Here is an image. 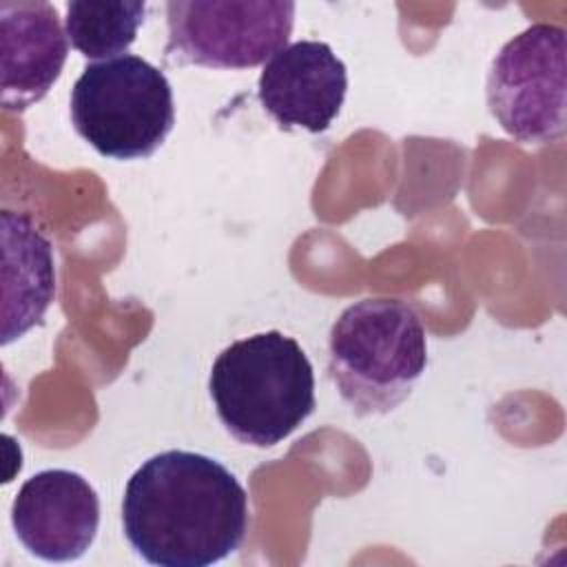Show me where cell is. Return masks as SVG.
<instances>
[{"label":"cell","mask_w":567,"mask_h":567,"mask_svg":"<svg viewBox=\"0 0 567 567\" xmlns=\"http://www.w3.org/2000/svg\"><path fill=\"white\" fill-rule=\"evenodd\" d=\"M122 525L131 547L151 565L208 567L244 543L248 494L219 461L166 450L128 478Z\"/></svg>","instance_id":"1"},{"label":"cell","mask_w":567,"mask_h":567,"mask_svg":"<svg viewBox=\"0 0 567 567\" xmlns=\"http://www.w3.org/2000/svg\"><path fill=\"white\" fill-rule=\"evenodd\" d=\"M208 392L230 436L272 447L312 414L315 372L292 337L268 330L233 341L217 354Z\"/></svg>","instance_id":"2"},{"label":"cell","mask_w":567,"mask_h":567,"mask_svg":"<svg viewBox=\"0 0 567 567\" xmlns=\"http://www.w3.org/2000/svg\"><path fill=\"white\" fill-rule=\"evenodd\" d=\"M425 365V328L401 299L354 301L330 328L328 372L357 416L392 412L410 396Z\"/></svg>","instance_id":"3"},{"label":"cell","mask_w":567,"mask_h":567,"mask_svg":"<svg viewBox=\"0 0 567 567\" xmlns=\"http://www.w3.org/2000/svg\"><path fill=\"white\" fill-rule=\"evenodd\" d=\"M71 122L104 157H151L175 124L171 82L133 53L93 62L73 84Z\"/></svg>","instance_id":"4"},{"label":"cell","mask_w":567,"mask_h":567,"mask_svg":"<svg viewBox=\"0 0 567 567\" xmlns=\"http://www.w3.org/2000/svg\"><path fill=\"white\" fill-rule=\"evenodd\" d=\"M567 33L536 22L507 40L492 60L487 106L507 135L547 144L565 135Z\"/></svg>","instance_id":"5"},{"label":"cell","mask_w":567,"mask_h":567,"mask_svg":"<svg viewBox=\"0 0 567 567\" xmlns=\"http://www.w3.org/2000/svg\"><path fill=\"white\" fill-rule=\"evenodd\" d=\"M166 55L210 69H250L288 44L295 2L171 0Z\"/></svg>","instance_id":"6"},{"label":"cell","mask_w":567,"mask_h":567,"mask_svg":"<svg viewBox=\"0 0 567 567\" xmlns=\"http://www.w3.org/2000/svg\"><path fill=\"white\" fill-rule=\"evenodd\" d=\"M11 525L33 556L49 563L78 560L97 534V492L78 472L42 470L18 489Z\"/></svg>","instance_id":"7"},{"label":"cell","mask_w":567,"mask_h":567,"mask_svg":"<svg viewBox=\"0 0 567 567\" xmlns=\"http://www.w3.org/2000/svg\"><path fill=\"white\" fill-rule=\"evenodd\" d=\"M348 91L343 60L319 40H299L279 49L257 82L264 111L281 128L323 133L339 115Z\"/></svg>","instance_id":"8"},{"label":"cell","mask_w":567,"mask_h":567,"mask_svg":"<svg viewBox=\"0 0 567 567\" xmlns=\"http://www.w3.org/2000/svg\"><path fill=\"white\" fill-rule=\"evenodd\" d=\"M69 38L51 2H0V102L24 111L40 102L62 73Z\"/></svg>","instance_id":"9"},{"label":"cell","mask_w":567,"mask_h":567,"mask_svg":"<svg viewBox=\"0 0 567 567\" xmlns=\"http://www.w3.org/2000/svg\"><path fill=\"white\" fill-rule=\"evenodd\" d=\"M2 221V346L42 323L55 297L53 246L24 213L4 208Z\"/></svg>","instance_id":"10"},{"label":"cell","mask_w":567,"mask_h":567,"mask_svg":"<svg viewBox=\"0 0 567 567\" xmlns=\"http://www.w3.org/2000/svg\"><path fill=\"white\" fill-rule=\"evenodd\" d=\"M146 16L142 0H75L66 4V38L89 60L124 55Z\"/></svg>","instance_id":"11"}]
</instances>
